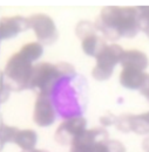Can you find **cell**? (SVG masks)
<instances>
[{"mask_svg": "<svg viewBox=\"0 0 149 152\" xmlns=\"http://www.w3.org/2000/svg\"><path fill=\"white\" fill-rule=\"evenodd\" d=\"M95 27L111 40L121 37L133 38L140 29L139 10L137 7L107 6L102 8Z\"/></svg>", "mask_w": 149, "mask_h": 152, "instance_id": "cell-1", "label": "cell"}, {"mask_svg": "<svg viewBox=\"0 0 149 152\" xmlns=\"http://www.w3.org/2000/svg\"><path fill=\"white\" fill-rule=\"evenodd\" d=\"M71 152H126L119 140H109L108 132L101 128L85 130L72 142Z\"/></svg>", "mask_w": 149, "mask_h": 152, "instance_id": "cell-2", "label": "cell"}, {"mask_svg": "<svg viewBox=\"0 0 149 152\" xmlns=\"http://www.w3.org/2000/svg\"><path fill=\"white\" fill-rule=\"evenodd\" d=\"M32 72V62L22 56L20 53L14 54L8 60L4 72L5 86L10 90H21L30 88Z\"/></svg>", "mask_w": 149, "mask_h": 152, "instance_id": "cell-3", "label": "cell"}, {"mask_svg": "<svg viewBox=\"0 0 149 152\" xmlns=\"http://www.w3.org/2000/svg\"><path fill=\"white\" fill-rule=\"evenodd\" d=\"M60 77H62V75L58 66L51 63H40L33 67L30 88L38 89L41 95L49 96Z\"/></svg>", "mask_w": 149, "mask_h": 152, "instance_id": "cell-4", "label": "cell"}, {"mask_svg": "<svg viewBox=\"0 0 149 152\" xmlns=\"http://www.w3.org/2000/svg\"><path fill=\"white\" fill-rule=\"evenodd\" d=\"M123 49L119 45H107L96 56V66L93 68L92 75L97 81H105L113 74L114 67L120 62Z\"/></svg>", "mask_w": 149, "mask_h": 152, "instance_id": "cell-5", "label": "cell"}, {"mask_svg": "<svg viewBox=\"0 0 149 152\" xmlns=\"http://www.w3.org/2000/svg\"><path fill=\"white\" fill-rule=\"evenodd\" d=\"M30 27L33 28L37 38L45 42V43H52L58 38L55 25L53 20L45 14H34L28 19Z\"/></svg>", "mask_w": 149, "mask_h": 152, "instance_id": "cell-6", "label": "cell"}, {"mask_svg": "<svg viewBox=\"0 0 149 152\" xmlns=\"http://www.w3.org/2000/svg\"><path fill=\"white\" fill-rule=\"evenodd\" d=\"M86 119L83 117H72L65 121L55 132V139L61 144H72L75 138L86 130Z\"/></svg>", "mask_w": 149, "mask_h": 152, "instance_id": "cell-7", "label": "cell"}, {"mask_svg": "<svg viewBox=\"0 0 149 152\" xmlns=\"http://www.w3.org/2000/svg\"><path fill=\"white\" fill-rule=\"evenodd\" d=\"M34 122L39 126H49L55 121V111L49 96L39 94L34 108Z\"/></svg>", "mask_w": 149, "mask_h": 152, "instance_id": "cell-8", "label": "cell"}, {"mask_svg": "<svg viewBox=\"0 0 149 152\" xmlns=\"http://www.w3.org/2000/svg\"><path fill=\"white\" fill-rule=\"evenodd\" d=\"M30 28L28 19L22 17L2 18L0 21V41L5 39L14 38L17 34Z\"/></svg>", "mask_w": 149, "mask_h": 152, "instance_id": "cell-9", "label": "cell"}, {"mask_svg": "<svg viewBox=\"0 0 149 152\" xmlns=\"http://www.w3.org/2000/svg\"><path fill=\"white\" fill-rule=\"evenodd\" d=\"M120 63L122 64V68H135L143 72L148 67V57L141 50L131 49L123 52Z\"/></svg>", "mask_w": 149, "mask_h": 152, "instance_id": "cell-10", "label": "cell"}, {"mask_svg": "<svg viewBox=\"0 0 149 152\" xmlns=\"http://www.w3.org/2000/svg\"><path fill=\"white\" fill-rule=\"evenodd\" d=\"M146 75L145 72L135 68H123L120 74V83L127 89H140Z\"/></svg>", "mask_w": 149, "mask_h": 152, "instance_id": "cell-11", "label": "cell"}, {"mask_svg": "<svg viewBox=\"0 0 149 152\" xmlns=\"http://www.w3.org/2000/svg\"><path fill=\"white\" fill-rule=\"evenodd\" d=\"M106 46L107 45L105 43V41L99 38L96 34L89 35L82 40V50L85 52V54L89 56L96 57Z\"/></svg>", "mask_w": 149, "mask_h": 152, "instance_id": "cell-12", "label": "cell"}, {"mask_svg": "<svg viewBox=\"0 0 149 152\" xmlns=\"http://www.w3.org/2000/svg\"><path fill=\"white\" fill-rule=\"evenodd\" d=\"M37 133L33 130H21L18 131L14 138V143L20 146L24 151H28V150H33L35 144H37Z\"/></svg>", "mask_w": 149, "mask_h": 152, "instance_id": "cell-13", "label": "cell"}, {"mask_svg": "<svg viewBox=\"0 0 149 152\" xmlns=\"http://www.w3.org/2000/svg\"><path fill=\"white\" fill-rule=\"evenodd\" d=\"M131 129L137 134H149V111L137 116L131 115Z\"/></svg>", "mask_w": 149, "mask_h": 152, "instance_id": "cell-14", "label": "cell"}, {"mask_svg": "<svg viewBox=\"0 0 149 152\" xmlns=\"http://www.w3.org/2000/svg\"><path fill=\"white\" fill-rule=\"evenodd\" d=\"M42 46L39 42H32V43H27L21 49H20V54L24 57H26L28 61L34 62L39 57L42 55Z\"/></svg>", "mask_w": 149, "mask_h": 152, "instance_id": "cell-15", "label": "cell"}, {"mask_svg": "<svg viewBox=\"0 0 149 152\" xmlns=\"http://www.w3.org/2000/svg\"><path fill=\"white\" fill-rule=\"evenodd\" d=\"M76 34H77L79 38H81L83 40V39L89 37V35L96 34V27L94 25H92L91 22L82 21L76 27Z\"/></svg>", "mask_w": 149, "mask_h": 152, "instance_id": "cell-16", "label": "cell"}, {"mask_svg": "<svg viewBox=\"0 0 149 152\" xmlns=\"http://www.w3.org/2000/svg\"><path fill=\"white\" fill-rule=\"evenodd\" d=\"M17 133H18V129H15L13 126L1 125L0 126V142L2 144L7 143V142H13Z\"/></svg>", "mask_w": 149, "mask_h": 152, "instance_id": "cell-17", "label": "cell"}, {"mask_svg": "<svg viewBox=\"0 0 149 152\" xmlns=\"http://www.w3.org/2000/svg\"><path fill=\"white\" fill-rule=\"evenodd\" d=\"M131 115H122L117 117L116 119V126L120 131L122 132H131Z\"/></svg>", "mask_w": 149, "mask_h": 152, "instance_id": "cell-18", "label": "cell"}, {"mask_svg": "<svg viewBox=\"0 0 149 152\" xmlns=\"http://www.w3.org/2000/svg\"><path fill=\"white\" fill-rule=\"evenodd\" d=\"M116 119H117V117H115V116L112 114H108V115H106V116H102V117L100 118V122H101L102 125L107 126V125L115 124V123H116Z\"/></svg>", "mask_w": 149, "mask_h": 152, "instance_id": "cell-19", "label": "cell"}, {"mask_svg": "<svg viewBox=\"0 0 149 152\" xmlns=\"http://www.w3.org/2000/svg\"><path fill=\"white\" fill-rule=\"evenodd\" d=\"M140 91H141V94L149 101V74L146 75L145 82L142 83V86H141V88H140Z\"/></svg>", "mask_w": 149, "mask_h": 152, "instance_id": "cell-20", "label": "cell"}, {"mask_svg": "<svg viewBox=\"0 0 149 152\" xmlns=\"http://www.w3.org/2000/svg\"><path fill=\"white\" fill-rule=\"evenodd\" d=\"M142 148L146 152H149V137H147L143 142H142Z\"/></svg>", "mask_w": 149, "mask_h": 152, "instance_id": "cell-21", "label": "cell"}, {"mask_svg": "<svg viewBox=\"0 0 149 152\" xmlns=\"http://www.w3.org/2000/svg\"><path fill=\"white\" fill-rule=\"evenodd\" d=\"M24 152H48V151H45V150H28V151H24Z\"/></svg>", "mask_w": 149, "mask_h": 152, "instance_id": "cell-22", "label": "cell"}, {"mask_svg": "<svg viewBox=\"0 0 149 152\" xmlns=\"http://www.w3.org/2000/svg\"><path fill=\"white\" fill-rule=\"evenodd\" d=\"M1 103H2V96H1V90H0V105H1Z\"/></svg>", "mask_w": 149, "mask_h": 152, "instance_id": "cell-23", "label": "cell"}]
</instances>
